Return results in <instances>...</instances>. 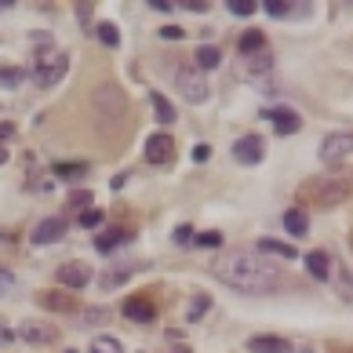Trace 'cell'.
<instances>
[{
	"label": "cell",
	"instance_id": "40",
	"mask_svg": "<svg viewBox=\"0 0 353 353\" xmlns=\"http://www.w3.org/2000/svg\"><path fill=\"white\" fill-rule=\"evenodd\" d=\"M15 135V128H11V124H0V138H11Z\"/></svg>",
	"mask_w": 353,
	"mask_h": 353
},
{
	"label": "cell",
	"instance_id": "26",
	"mask_svg": "<svg viewBox=\"0 0 353 353\" xmlns=\"http://www.w3.org/2000/svg\"><path fill=\"white\" fill-rule=\"evenodd\" d=\"M55 175H62V179H81V175H87V164H55Z\"/></svg>",
	"mask_w": 353,
	"mask_h": 353
},
{
	"label": "cell",
	"instance_id": "28",
	"mask_svg": "<svg viewBox=\"0 0 353 353\" xmlns=\"http://www.w3.org/2000/svg\"><path fill=\"white\" fill-rule=\"evenodd\" d=\"M66 204L69 208H92V190H73L66 197Z\"/></svg>",
	"mask_w": 353,
	"mask_h": 353
},
{
	"label": "cell",
	"instance_id": "17",
	"mask_svg": "<svg viewBox=\"0 0 353 353\" xmlns=\"http://www.w3.org/2000/svg\"><path fill=\"white\" fill-rule=\"evenodd\" d=\"M149 106H153V113H157V124H175V106L168 103V95L149 92Z\"/></svg>",
	"mask_w": 353,
	"mask_h": 353
},
{
	"label": "cell",
	"instance_id": "6",
	"mask_svg": "<svg viewBox=\"0 0 353 353\" xmlns=\"http://www.w3.org/2000/svg\"><path fill=\"white\" fill-rule=\"evenodd\" d=\"M262 157H266V142H262V135H244L233 142V160L244 164V168H251V164H262Z\"/></svg>",
	"mask_w": 353,
	"mask_h": 353
},
{
	"label": "cell",
	"instance_id": "14",
	"mask_svg": "<svg viewBox=\"0 0 353 353\" xmlns=\"http://www.w3.org/2000/svg\"><path fill=\"white\" fill-rule=\"evenodd\" d=\"M306 270H310L313 281H328V277H332V255H328V251H310Z\"/></svg>",
	"mask_w": 353,
	"mask_h": 353
},
{
	"label": "cell",
	"instance_id": "23",
	"mask_svg": "<svg viewBox=\"0 0 353 353\" xmlns=\"http://www.w3.org/2000/svg\"><path fill=\"white\" fill-rule=\"evenodd\" d=\"M92 353H124V346H120V339H113V335H98L92 343Z\"/></svg>",
	"mask_w": 353,
	"mask_h": 353
},
{
	"label": "cell",
	"instance_id": "21",
	"mask_svg": "<svg viewBox=\"0 0 353 353\" xmlns=\"http://www.w3.org/2000/svg\"><path fill=\"white\" fill-rule=\"evenodd\" d=\"M124 244V233L120 230H106V233H98V241H95V248L103 251V255H109L113 248H120Z\"/></svg>",
	"mask_w": 353,
	"mask_h": 353
},
{
	"label": "cell",
	"instance_id": "35",
	"mask_svg": "<svg viewBox=\"0 0 353 353\" xmlns=\"http://www.w3.org/2000/svg\"><path fill=\"white\" fill-rule=\"evenodd\" d=\"M208 157H211V146H208V142H200V146H193V160H197V164H204Z\"/></svg>",
	"mask_w": 353,
	"mask_h": 353
},
{
	"label": "cell",
	"instance_id": "2",
	"mask_svg": "<svg viewBox=\"0 0 353 353\" xmlns=\"http://www.w3.org/2000/svg\"><path fill=\"white\" fill-rule=\"evenodd\" d=\"M36 44H41V55H36V66H33V81L41 84V87H55L62 77H66L69 55L47 44V41H44V33H36Z\"/></svg>",
	"mask_w": 353,
	"mask_h": 353
},
{
	"label": "cell",
	"instance_id": "20",
	"mask_svg": "<svg viewBox=\"0 0 353 353\" xmlns=\"http://www.w3.org/2000/svg\"><path fill=\"white\" fill-rule=\"evenodd\" d=\"M36 299H41V306H47V310H58V313H66V310L73 306L69 295H62V292H41Z\"/></svg>",
	"mask_w": 353,
	"mask_h": 353
},
{
	"label": "cell",
	"instance_id": "15",
	"mask_svg": "<svg viewBox=\"0 0 353 353\" xmlns=\"http://www.w3.org/2000/svg\"><path fill=\"white\" fill-rule=\"evenodd\" d=\"M259 251H262V255H277V259H299L295 244L277 241V237H262V241H259Z\"/></svg>",
	"mask_w": 353,
	"mask_h": 353
},
{
	"label": "cell",
	"instance_id": "27",
	"mask_svg": "<svg viewBox=\"0 0 353 353\" xmlns=\"http://www.w3.org/2000/svg\"><path fill=\"white\" fill-rule=\"evenodd\" d=\"M226 8H230L233 11V15H241V19H248V15H255V0H230V4H226Z\"/></svg>",
	"mask_w": 353,
	"mask_h": 353
},
{
	"label": "cell",
	"instance_id": "16",
	"mask_svg": "<svg viewBox=\"0 0 353 353\" xmlns=\"http://www.w3.org/2000/svg\"><path fill=\"white\" fill-rule=\"evenodd\" d=\"M284 226H288V233H292V237H306L310 233V215L302 208H288L284 211Z\"/></svg>",
	"mask_w": 353,
	"mask_h": 353
},
{
	"label": "cell",
	"instance_id": "29",
	"mask_svg": "<svg viewBox=\"0 0 353 353\" xmlns=\"http://www.w3.org/2000/svg\"><path fill=\"white\" fill-rule=\"evenodd\" d=\"M81 226L84 230H98V226H103V211H95V208L81 211Z\"/></svg>",
	"mask_w": 353,
	"mask_h": 353
},
{
	"label": "cell",
	"instance_id": "31",
	"mask_svg": "<svg viewBox=\"0 0 353 353\" xmlns=\"http://www.w3.org/2000/svg\"><path fill=\"white\" fill-rule=\"evenodd\" d=\"M193 244H200V248H219V244H222V233H215V230L197 233V241H193Z\"/></svg>",
	"mask_w": 353,
	"mask_h": 353
},
{
	"label": "cell",
	"instance_id": "37",
	"mask_svg": "<svg viewBox=\"0 0 353 353\" xmlns=\"http://www.w3.org/2000/svg\"><path fill=\"white\" fill-rule=\"evenodd\" d=\"M146 8H153V11H171L175 4H171V0H146Z\"/></svg>",
	"mask_w": 353,
	"mask_h": 353
},
{
	"label": "cell",
	"instance_id": "8",
	"mask_svg": "<svg viewBox=\"0 0 353 353\" xmlns=\"http://www.w3.org/2000/svg\"><path fill=\"white\" fill-rule=\"evenodd\" d=\"M262 117H266L273 128H277V135H295L302 128V117H299L295 109H284V106H273V109L262 113Z\"/></svg>",
	"mask_w": 353,
	"mask_h": 353
},
{
	"label": "cell",
	"instance_id": "10",
	"mask_svg": "<svg viewBox=\"0 0 353 353\" xmlns=\"http://www.w3.org/2000/svg\"><path fill=\"white\" fill-rule=\"evenodd\" d=\"M124 317L135 321V324H149V321L157 317V306H153V302H149L146 295H135V299L124 302Z\"/></svg>",
	"mask_w": 353,
	"mask_h": 353
},
{
	"label": "cell",
	"instance_id": "13",
	"mask_svg": "<svg viewBox=\"0 0 353 353\" xmlns=\"http://www.w3.org/2000/svg\"><path fill=\"white\" fill-rule=\"evenodd\" d=\"M248 350L251 353H292V343L288 339H273V335H255V339H248Z\"/></svg>",
	"mask_w": 353,
	"mask_h": 353
},
{
	"label": "cell",
	"instance_id": "12",
	"mask_svg": "<svg viewBox=\"0 0 353 353\" xmlns=\"http://www.w3.org/2000/svg\"><path fill=\"white\" fill-rule=\"evenodd\" d=\"M92 281V270L84 266V262H66V266H58V284L66 288H84Z\"/></svg>",
	"mask_w": 353,
	"mask_h": 353
},
{
	"label": "cell",
	"instance_id": "39",
	"mask_svg": "<svg viewBox=\"0 0 353 353\" xmlns=\"http://www.w3.org/2000/svg\"><path fill=\"white\" fill-rule=\"evenodd\" d=\"M77 19H81V22L92 19V4H77Z\"/></svg>",
	"mask_w": 353,
	"mask_h": 353
},
{
	"label": "cell",
	"instance_id": "42",
	"mask_svg": "<svg viewBox=\"0 0 353 353\" xmlns=\"http://www.w3.org/2000/svg\"><path fill=\"white\" fill-rule=\"evenodd\" d=\"M0 8H11V0H4V4H0Z\"/></svg>",
	"mask_w": 353,
	"mask_h": 353
},
{
	"label": "cell",
	"instance_id": "32",
	"mask_svg": "<svg viewBox=\"0 0 353 353\" xmlns=\"http://www.w3.org/2000/svg\"><path fill=\"white\" fill-rule=\"evenodd\" d=\"M171 237H175V244H179V248H190V244H193V241H190V237H193V226H186V222H182Z\"/></svg>",
	"mask_w": 353,
	"mask_h": 353
},
{
	"label": "cell",
	"instance_id": "34",
	"mask_svg": "<svg viewBox=\"0 0 353 353\" xmlns=\"http://www.w3.org/2000/svg\"><path fill=\"white\" fill-rule=\"evenodd\" d=\"M11 288H15V273H11V270H0V295L11 292Z\"/></svg>",
	"mask_w": 353,
	"mask_h": 353
},
{
	"label": "cell",
	"instance_id": "1",
	"mask_svg": "<svg viewBox=\"0 0 353 353\" xmlns=\"http://www.w3.org/2000/svg\"><path fill=\"white\" fill-rule=\"evenodd\" d=\"M211 273H215V281H222L226 288L244 292V295H270L281 284L277 266L262 255H255V251H222L211 262Z\"/></svg>",
	"mask_w": 353,
	"mask_h": 353
},
{
	"label": "cell",
	"instance_id": "24",
	"mask_svg": "<svg viewBox=\"0 0 353 353\" xmlns=\"http://www.w3.org/2000/svg\"><path fill=\"white\" fill-rule=\"evenodd\" d=\"M98 41H103L106 47H117L120 44V30L113 26V22H98Z\"/></svg>",
	"mask_w": 353,
	"mask_h": 353
},
{
	"label": "cell",
	"instance_id": "4",
	"mask_svg": "<svg viewBox=\"0 0 353 353\" xmlns=\"http://www.w3.org/2000/svg\"><path fill=\"white\" fill-rule=\"evenodd\" d=\"M346 193H350V182H346V179H321V182H313V186H306V190H302V197L313 200V204H321V208L346 200Z\"/></svg>",
	"mask_w": 353,
	"mask_h": 353
},
{
	"label": "cell",
	"instance_id": "3",
	"mask_svg": "<svg viewBox=\"0 0 353 353\" xmlns=\"http://www.w3.org/2000/svg\"><path fill=\"white\" fill-rule=\"evenodd\" d=\"M175 87H179V95L186 98V103H208L211 98V87H208V77L200 73L197 66H182V69H175Z\"/></svg>",
	"mask_w": 353,
	"mask_h": 353
},
{
	"label": "cell",
	"instance_id": "5",
	"mask_svg": "<svg viewBox=\"0 0 353 353\" xmlns=\"http://www.w3.org/2000/svg\"><path fill=\"white\" fill-rule=\"evenodd\" d=\"M350 153H353V131H332V135H324V142H321V160L328 164V168L343 164Z\"/></svg>",
	"mask_w": 353,
	"mask_h": 353
},
{
	"label": "cell",
	"instance_id": "18",
	"mask_svg": "<svg viewBox=\"0 0 353 353\" xmlns=\"http://www.w3.org/2000/svg\"><path fill=\"white\" fill-rule=\"evenodd\" d=\"M219 62H222V52H219L215 44H200V47H197V69H200V73L215 69Z\"/></svg>",
	"mask_w": 353,
	"mask_h": 353
},
{
	"label": "cell",
	"instance_id": "33",
	"mask_svg": "<svg viewBox=\"0 0 353 353\" xmlns=\"http://www.w3.org/2000/svg\"><path fill=\"white\" fill-rule=\"evenodd\" d=\"M208 310H211V299H208V295H197V302L190 306V321H197L200 313H208Z\"/></svg>",
	"mask_w": 353,
	"mask_h": 353
},
{
	"label": "cell",
	"instance_id": "11",
	"mask_svg": "<svg viewBox=\"0 0 353 353\" xmlns=\"http://www.w3.org/2000/svg\"><path fill=\"white\" fill-rule=\"evenodd\" d=\"M62 237H66V219L52 215L33 230V244H55V241H62Z\"/></svg>",
	"mask_w": 353,
	"mask_h": 353
},
{
	"label": "cell",
	"instance_id": "25",
	"mask_svg": "<svg viewBox=\"0 0 353 353\" xmlns=\"http://www.w3.org/2000/svg\"><path fill=\"white\" fill-rule=\"evenodd\" d=\"M259 8H266V15H273V19H288V15H292V4H284V0H262Z\"/></svg>",
	"mask_w": 353,
	"mask_h": 353
},
{
	"label": "cell",
	"instance_id": "7",
	"mask_svg": "<svg viewBox=\"0 0 353 353\" xmlns=\"http://www.w3.org/2000/svg\"><path fill=\"white\" fill-rule=\"evenodd\" d=\"M175 157V138L168 131H157L146 138V160L149 164H168Z\"/></svg>",
	"mask_w": 353,
	"mask_h": 353
},
{
	"label": "cell",
	"instance_id": "9",
	"mask_svg": "<svg viewBox=\"0 0 353 353\" xmlns=\"http://www.w3.org/2000/svg\"><path fill=\"white\" fill-rule=\"evenodd\" d=\"M55 335H58V328L44 324V321H22L19 324V339H26V343H33V346L55 343Z\"/></svg>",
	"mask_w": 353,
	"mask_h": 353
},
{
	"label": "cell",
	"instance_id": "38",
	"mask_svg": "<svg viewBox=\"0 0 353 353\" xmlns=\"http://www.w3.org/2000/svg\"><path fill=\"white\" fill-rule=\"evenodd\" d=\"M179 8H186V11H208V4H204V0H182Z\"/></svg>",
	"mask_w": 353,
	"mask_h": 353
},
{
	"label": "cell",
	"instance_id": "30",
	"mask_svg": "<svg viewBox=\"0 0 353 353\" xmlns=\"http://www.w3.org/2000/svg\"><path fill=\"white\" fill-rule=\"evenodd\" d=\"M270 66H273V58H270L266 52H262L259 58H251V62H248V73H251V77H255V73H266Z\"/></svg>",
	"mask_w": 353,
	"mask_h": 353
},
{
	"label": "cell",
	"instance_id": "22",
	"mask_svg": "<svg viewBox=\"0 0 353 353\" xmlns=\"http://www.w3.org/2000/svg\"><path fill=\"white\" fill-rule=\"evenodd\" d=\"M22 81H26V69H19V66H4V69H0V87H19Z\"/></svg>",
	"mask_w": 353,
	"mask_h": 353
},
{
	"label": "cell",
	"instance_id": "41",
	"mask_svg": "<svg viewBox=\"0 0 353 353\" xmlns=\"http://www.w3.org/2000/svg\"><path fill=\"white\" fill-rule=\"evenodd\" d=\"M4 160H8V149H4V146H0V164H4Z\"/></svg>",
	"mask_w": 353,
	"mask_h": 353
},
{
	"label": "cell",
	"instance_id": "36",
	"mask_svg": "<svg viewBox=\"0 0 353 353\" xmlns=\"http://www.w3.org/2000/svg\"><path fill=\"white\" fill-rule=\"evenodd\" d=\"M160 36H164V41H182V30L179 26H164Z\"/></svg>",
	"mask_w": 353,
	"mask_h": 353
},
{
	"label": "cell",
	"instance_id": "19",
	"mask_svg": "<svg viewBox=\"0 0 353 353\" xmlns=\"http://www.w3.org/2000/svg\"><path fill=\"white\" fill-rule=\"evenodd\" d=\"M241 52L244 55H262V52H266V36H262L259 30L241 33Z\"/></svg>",
	"mask_w": 353,
	"mask_h": 353
}]
</instances>
